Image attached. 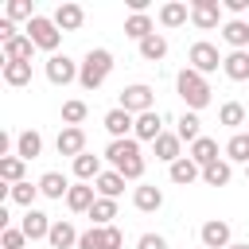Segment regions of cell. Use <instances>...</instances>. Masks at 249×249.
Wrapping results in <instances>:
<instances>
[{
    "label": "cell",
    "instance_id": "9a60e30c",
    "mask_svg": "<svg viewBox=\"0 0 249 249\" xmlns=\"http://www.w3.org/2000/svg\"><path fill=\"white\" fill-rule=\"evenodd\" d=\"M132 132H136V140H152V144H156V140L163 136L160 113H156V109H152V113H140V117H136V128H132Z\"/></svg>",
    "mask_w": 249,
    "mask_h": 249
},
{
    "label": "cell",
    "instance_id": "cb8c5ba5",
    "mask_svg": "<svg viewBox=\"0 0 249 249\" xmlns=\"http://www.w3.org/2000/svg\"><path fill=\"white\" fill-rule=\"evenodd\" d=\"M31 51H35V43L27 35H16L12 43H4V62H31Z\"/></svg>",
    "mask_w": 249,
    "mask_h": 249
},
{
    "label": "cell",
    "instance_id": "9c48e42d",
    "mask_svg": "<svg viewBox=\"0 0 249 249\" xmlns=\"http://www.w3.org/2000/svg\"><path fill=\"white\" fill-rule=\"evenodd\" d=\"M198 237H202V249H230V245H233V241H230V222H222V218L202 222Z\"/></svg>",
    "mask_w": 249,
    "mask_h": 249
},
{
    "label": "cell",
    "instance_id": "f1b7e54d",
    "mask_svg": "<svg viewBox=\"0 0 249 249\" xmlns=\"http://www.w3.org/2000/svg\"><path fill=\"white\" fill-rule=\"evenodd\" d=\"M74 175H78L82 183H89V179L97 183V175H101V160H97V156H89V152H82V156L74 160Z\"/></svg>",
    "mask_w": 249,
    "mask_h": 249
},
{
    "label": "cell",
    "instance_id": "ee69618b",
    "mask_svg": "<svg viewBox=\"0 0 249 249\" xmlns=\"http://www.w3.org/2000/svg\"><path fill=\"white\" fill-rule=\"evenodd\" d=\"M226 12L241 16V12H249V0H226Z\"/></svg>",
    "mask_w": 249,
    "mask_h": 249
},
{
    "label": "cell",
    "instance_id": "8d00e7d4",
    "mask_svg": "<svg viewBox=\"0 0 249 249\" xmlns=\"http://www.w3.org/2000/svg\"><path fill=\"white\" fill-rule=\"evenodd\" d=\"M4 82L8 86H27L31 82V62H4Z\"/></svg>",
    "mask_w": 249,
    "mask_h": 249
},
{
    "label": "cell",
    "instance_id": "e575fe53",
    "mask_svg": "<svg viewBox=\"0 0 249 249\" xmlns=\"http://www.w3.org/2000/svg\"><path fill=\"white\" fill-rule=\"evenodd\" d=\"M0 179H4L8 187L23 183V160H19V156H4V160H0Z\"/></svg>",
    "mask_w": 249,
    "mask_h": 249
},
{
    "label": "cell",
    "instance_id": "7bdbcfd3",
    "mask_svg": "<svg viewBox=\"0 0 249 249\" xmlns=\"http://www.w3.org/2000/svg\"><path fill=\"white\" fill-rule=\"evenodd\" d=\"M136 249H167V241H163L160 233H144V237L136 241Z\"/></svg>",
    "mask_w": 249,
    "mask_h": 249
},
{
    "label": "cell",
    "instance_id": "d6a6232c",
    "mask_svg": "<svg viewBox=\"0 0 249 249\" xmlns=\"http://www.w3.org/2000/svg\"><path fill=\"white\" fill-rule=\"evenodd\" d=\"M78 249H109V226H89L78 237Z\"/></svg>",
    "mask_w": 249,
    "mask_h": 249
},
{
    "label": "cell",
    "instance_id": "4316f807",
    "mask_svg": "<svg viewBox=\"0 0 249 249\" xmlns=\"http://www.w3.org/2000/svg\"><path fill=\"white\" fill-rule=\"evenodd\" d=\"M179 148H183V140H179L175 132H163V136L156 140V160H163V163H175V160H183V156H179Z\"/></svg>",
    "mask_w": 249,
    "mask_h": 249
},
{
    "label": "cell",
    "instance_id": "30bf717a",
    "mask_svg": "<svg viewBox=\"0 0 249 249\" xmlns=\"http://www.w3.org/2000/svg\"><path fill=\"white\" fill-rule=\"evenodd\" d=\"M101 124H105V132H109L113 140H128V132L136 128V117H132V113H124V109L117 105V109H109V113H105V121H101Z\"/></svg>",
    "mask_w": 249,
    "mask_h": 249
},
{
    "label": "cell",
    "instance_id": "5b68a950",
    "mask_svg": "<svg viewBox=\"0 0 249 249\" xmlns=\"http://www.w3.org/2000/svg\"><path fill=\"white\" fill-rule=\"evenodd\" d=\"M121 109H124V113H132V117L152 113V86H144V82L124 86V89H121Z\"/></svg>",
    "mask_w": 249,
    "mask_h": 249
},
{
    "label": "cell",
    "instance_id": "484cf974",
    "mask_svg": "<svg viewBox=\"0 0 249 249\" xmlns=\"http://www.w3.org/2000/svg\"><path fill=\"white\" fill-rule=\"evenodd\" d=\"M222 39H226L233 51H245V47H249V23H245V19H230V23L222 27Z\"/></svg>",
    "mask_w": 249,
    "mask_h": 249
},
{
    "label": "cell",
    "instance_id": "1f68e13d",
    "mask_svg": "<svg viewBox=\"0 0 249 249\" xmlns=\"http://www.w3.org/2000/svg\"><path fill=\"white\" fill-rule=\"evenodd\" d=\"M226 160L233 163H249V132H233L226 144Z\"/></svg>",
    "mask_w": 249,
    "mask_h": 249
},
{
    "label": "cell",
    "instance_id": "f546056e",
    "mask_svg": "<svg viewBox=\"0 0 249 249\" xmlns=\"http://www.w3.org/2000/svg\"><path fill=\"white\" fill-rule=\"evenodd\" d=\"M97 191H101V198H117L124 191V175L121 171H101L97 175Z\"/></svg>",
    "mask_w": 249,
    "mask_h": 249
},
{
    "label": "cell",
    "instance_id": "f35d334b",
    "mask_svg": "<svg viewBox=\"0 0 249 249\" xmlns=\"http://www.w3.org/2000/svg\"><path fill=\"white\" fill-rule=\"evenodd\" d=\"M35 195H39V183H27V179H23V183H16V187H12V195H8V198H12L16 206H27V210H31Z\"/></svg>",
    "mask_w": 249,
    "mask_h": 249
},
{
    "label": "cell",
    "instance_id": "2e32d148",
    "mask_svg": "<svg viewBox=\"0 0 249 249\" xmlns=\"http://www.w3.org/2000/svg\"><path fill=\"white\" fill-rule=\"evenodd\" d=\"M195 179H202V167H198L191 156H183V160H175V163H171V183H179V187H191Z\"/></svg>",
    "mask_w": 249,
    "mask_h": 249
},
{
    "label": "cell",
    "instance_id": "836d02e7",
    "mask_svg": "<svg viewBox=\"0 0 249 249\" xmlns=\"http://www.w3.org/2000/svg\"><path fill=\"white\" fill-rule=\"evenodd\" d=\"M218 121H222L226 128H241V124H245V105H241V101H226V105L218 109Z\"/></svg>",
    "mask_w": 249,
    "mask_h": 249
},
{
    "label": "cell",
    "instance_id": "e0dca14e",
    "mask_svg": "<svg viewBox=\"0 0 249 249\" xmlns=\"http://www.w3.org/2000/svg\"><path fill=\"white\" fill-rule=\"evenodd\" d=\"M78 237H82V233H78L66 218H58V222L51 226V237H47V241H51V249H70V245H78Z\"/></svg>",
    "mask_w": 249,
    "mask_h": 249
},
{
    "label": "cell",
    "instance_id": "603a6c76",
    "mask_svg": "<svg viewBox=\"0 0 249 249\" xmlns=\"http://www.w3.org/2000/svg\"><path fill=\"white\" fill-rule=\"evenodd\" d=\"M124 35H128V39H136V43H144L148 35H156V27H152V16H148V12H140V16H128V19H124Z\"/></svg>",
    "mask_w": 249,
    "mask_h": 249
},
{
    "label": "cell",
    "instance_id": "83f0119b",
    "mask_svg": "<svg viewBox=\"0 0 249 249\" xmlns=\"http://www.w3.org/2000/svg\"><path fill=\"white\" fill-rule=\"evenodd\" d=\"M230 175H233L230 160H214L210 167H202V183H206V187H226V183H230Z\"/></svg>",
    "mask_w": 249,
    "mask_h": 249
},
{
    "label": "cell",
    "instance_id": "277c9868",
    "mask_svg": "<svg viewBox=\"0 0 249 249\" xmlns=\"http://www.w3.org/2000/svg\"><path fill=\"white\" fill-rule=\"evenodd\" d=\"M27 39H31L39 51H51V54H54V47L62 43V31H58V23H54V19L35 16V19L27 23Z\"/></svg>",
    "mask_w": 249,
    "mask_h": 249
},
{
    "label": "cell",
    "instance_id": "d590c367",
    "mask_svg": "<svg viewBox=\"0 0 249 249\" xmlns=\"http://www.w3.org/2000/svg\"><path fill=\"white\" fill-rule=\"evenodd\" d=\"M167 54V39L163 35H148L144 43H140V58H148V62H160Z\"/></svg>",
    "mask_w": 249,
    "mask_h": 249
},
{
    "label": "cell",
    "instance_id": "d4e9b609",
    "mask_svg": "<svg viewBox=\"0 0 249 249\" xmlns=\"http://www.w3.org/2000/svg\"><path fill=\"white\" fill-rule=\"evenodd\" d=\"M191 160H195L198 167H210V163L218 160V140H210V136H198V140L191 144Z\"/></svg>",
    "mask_w": 249,
    "mask_h": 249
},
{
    "label": "cell",
    "instance_id": "7c38bea8",
    "mask_svg": "<svg viewBox=\"0 0 249 249\" xmlns=\"http://www.w3.org/2000/svg\"><path fill=\"white\" fill-rule=\"evenodd\" d=\"M51 226H54V222H51L43 210H35V206H31V210L23 214V222H19V230H23L31 241H39V237H51Z\"/></svg>",
    "mask_w": 249,
    "mask_h": 249
},
{
    "label": "cell",
    "instance_id": "bcb514c9",
    "mask_svg": "<svg viewBox=\"0 0 249 249\" xmlns=\"http://www.w3.org/2000/svg\"><path fill=\"white\" fill-rule=\"evenodd\" d=\"M230 249H249V245H245V241H233V245H230Z\"/></svg>",
    "mask_w": 249,
    "mask_h": 249
},
{
    "label": "cell",
    "instance_id": "74e56055",
    "mask_svg": "<svg viewBox=\"0 0 249 249\" xmlns=\"http://www.w3.org/2000/svg\"><path fill=\"white\" fill-rule=\"evenodd\" d=\"M198 124H202V121H198V113H183V117H179V128H175V136L195 144V140L202 136V128H198Z\"/></svg>",
    "mask_w": 249,
    "mask_h": 249
},
{
    "label": "cell",
    "instance_id": "ab89813d",
    "mask_svg": "<svg viewBox=\"0 0 249 249\" xmlns=\"http://www.w3.org/2000/svg\"><path fill=\"white\" fill-rule=\"evenodd\" d=\"M62 121L66 124H74V128H82V121H86V101H62Z\"/></svg>",
    "mask_w": 249,
    "mask_h": 249
},
{
    "label": "cell",
    "instance_id": "3957f363",
    "mask_svg": "<svg viewBox=\"0 0 249 249\" xmlns=\"http://www.w3.org/2000/svg\"><path fill=\"white\" fill-rule=\"evenodd\" d=\"M109 70H113V54L109 51H89L86 58H82V70H78V82H82V89H97L105 78H109Z\"/></svg>",
    "mask_w": 249,
    "mask_h": 249
},
{
    "label": "cell",
    "instance_id": "ba28073f",
    "mask_svg": "<svg viewBox=\"0 0 249 249\" xmlns=\"http://www.w3.org/2000/svg\"><path fill=\"white\" fill-rule=\"evenodd\" d=\"M218 19H222V4H218V0H195V4H191V23H195L198 31H214Z\"/></svg>",
    "mask_w": 249,
    "mask_h": 249
},
{
    "label": "cell",
    "instance_id": "7a4b0ae2",
    "mask_svg": "<svg viewBox=\"0 0 249 249\" xmlns=\"http://www.w3.org/2000/svg\"><path fill=\"white\" fill-rule=\"evenodd\" d=\"M175 86H179V97L187 101V109H191V113H198V109H206V105H210V93H214V89H210V82H206L198 70H191V66H187V70H179Z\"/></svg>",
    "mask_w": 249,
    "mask_h": 249
},
{
    "label": "cell",
    "instance_id": "52a82bcc",
    "mask_svg": "<svg viewBox=\"0 0 249 249\" xmlns=\"http://www.w3.org/2000/svg\"><path fill=\"white\" fill-rule=\"evenodd\" d=\"M187 58H191V70H198L202 78H206V74H214V70L222 66V58H218V47H214V43H206V39H202V43H195Z\"/></svg>",
    "mask_w": 249,
    "mask_h": 249
},
{
    "label": "cell",
    "instance_id": "ac0fdd59",
    "mask_svg": "<svg viewBox=\"0 0 249 249\" xmlns=\"http://www.w3.org/2000/svg\"><path fill=\"white\" fill-rule=\"evenodd\" d=\"M187 19H191V8H187L183 0H167V4L160 8V23H163V27H183Z\"/></svg>",
    "mask_w": 249,
    "mask_h": 249
},
{
    "label": "cell",
    "instance_id": "8fae6325",
    "mask_svg": "<svg viewBox=\"0 0 249 249\" xmlns=\"http://www.w3.org/2000/svg\"><path fill=\"white\" fill-rule=\"evenodd\" d=\"M54 144H58V156H74V160H78V156L86 152V132H82V128H74V124H66V128L58 132V140H54Z\"/></svg>",
    "mask_w": 249,
    "mask_h": 249
},
{
    "label": "cell",
    "instance_id": "4dcf8cb0",
    "mask_svg": "<svg viewBox=\"0 0 249 249\" xmlns=\"http://www.w3.org/2000/svg\"><path fill=\"white\" fill-rule=\"evenodd\" d=\"M89 218H93V226H113V218H117V198H97V202L89 206Z\"/></svg>",
    "mask_w": 249,
    "mask_h": 249
},
{
    "label": "cell",
    "instance_id": "7dc6e473",
    "mask_svg": "<svg viewBox=\"0 0 249 249\" xmlns=\"http://www.w3.org/2000/svg\"><path fill=\"white\" fill-rule=\"evenodd\" d=\"M245 179H249V163H245Z\"/></svg>",
    "mask_w": 249,
    "mask_h": 249
},
{
    "label": "cell",
    "instance_id": "60d3db41",
    "mask_svg": "<svg viewBox=\"0 0 249 249\" xmlns=\"http://www.w3.org/2000/svg\"><path fill=\"white\" fill-rule=\"evenodd\" d=\"M23 241H27V233H23V230H16V226L0 230V245H4V249H23Z\"/></svg>",
    "mask_w": 249,
    "mask_h": 249
},
{
    "label": "cell",
    "instance_id": "4fadbf2b",
    "mask_svg": "<svg viewBox=\"0 0 249 249\" xmlns=\"http://www.w3.org/2000/svg\"><path fill=\"white\" fill-rule=\"evenodd\" d=\"M132 202H136V210L152 214V210H160V206H163V191H160L156 183H140V187L132 191Z\"/></svg>",
    "mask_w": 249,
    "mask_h": 249
},
{
    "label": "cell",
    "instance_id": "ffe728a7",
    "mask_svg": "<svg viewBox=\"0 0 249 249\" xmlns=\"http://www.w3.org/2000/svg\"><path fill=\"white\" fill-rule=\"evenodd\" d=\"M39 195H47V198H66V195H70L66 175H62V171H47V175L39 179Z\"/></svg>",
    "mask_w": 249,
    "mask_h": 249
},
{
    "label": "cell",
    "instance_id": "5bb4252c",
    "mask_svg": "<svg viewBox=\"0 0 249 249\" xmlns=\"http://www.w3.org/2000/svg\"><path fill=\"white\" fill-rule=\"evenodd\" d=\"M222 70H226V78H233V82H249V51H230V54L222 58Z\"/></svg>",
    "mask_w": 249,
    "mask_h": 249
},
{
    "label": "cell",
    "instance_id": "7402d4cb",
    "mask_svg": "<svg viewBox=\"0 0 249 249\" xmlns=\"http://www.w3.org/2000/svg\"><path fill=\"white\" fill-rule=\"evenodd\" d=\"M82 19H86V12H82L78 4H58V12H54L58 31H78V27H82Z\"/></svg>",
    "mask_w": 249,
    "mask_h": 249
},
{
    "label": "cell",
    "instance_id": "6da1fadb",
    "mask_svg": "<svg viewBox=\"0 0 249 249\" xmlns=\"http://www.w3.org/2000/svg\"><path fill=\"white\" fill-rule=\"evenodd\" d=\"M105 160H109L113 171H121L124 179H140V175H144V152H140V144H136L132 136H128V140H109Z\"/></svg>",
    "mask_w": 249,
    "mask_h": 249
},
{
    "label": "cell",
    "instance_id": "44dd1931",
    "mask_svg": "<svg viewBox=\"0 0 249 249\" xmlns=\"http://www.w3.org/2000/svg\"><path fill=\"white\" fill-rule=\"evenodd\" d=\"M93 202H97V198H93V187H89V183H78V187H70V195H66V206H70L74 214H89Z\"/></svg>",
    "mask_w": 249,
    "mask_h": 249
},
{
    "label": "cell",
    "instance_id": "8992f818",
    "mask_svg": "<svg viewBox=\"0 0 249 249\" xmlns=\"http://www.w3.org/2000/svg\"><path fill=\"white\" fill-rule=\"evenodd\" d=\"M78 62L74 58H66V54H51L47 58V82L51 86H70V82H78Z\"/></svg>",
    "mask_w": 249,
    "mask_h": 249
},
{
    "label": "cell",
    "instance_id": "d6986e66",
    "mask_svg": "<svg viewBox=\"0 0 249 249\" xmlns=\"http://www.w3.org/2000/svg\"><path fill=\"white\" fill-rule=\"evenodd\" d=\"M39 152H43V136H39L35 128H27V132H19V136H16V156H19L23 163H27V160H35Z\"/></svg>",
    "mask_w": 249,
    "mask_h": 249
},
{
    "label": "cell",
    "instance_id": "f6af8a7d",
    "mask_svg": "<svg viewBox=\"0 0 249 249\" xmlns=\"http://www.w3.org/2000/svg\"><path fill=\"white\" fill-rule=\"evenodd\" d=\"M121 245H124V233L117 226H109V249H121Z\"/></svg>",
    "mask_w": 249,
    "mask_h": 249
},
{
    "label": "cell",
    "instance_id": "b9f144b4",
    "mask_svg": "<svg viewBox=\"0 0 249 249\" xmlns=\"http://www.w3.org/2000/svg\"><path fill=\"white\" fill-rule=\"evenodd\" d=\"M8 19H35V12H31V4L27 0H8Z\"/></svg>",
    "mask_w": 249,
    "mask_h": 249
}]
</instances>
